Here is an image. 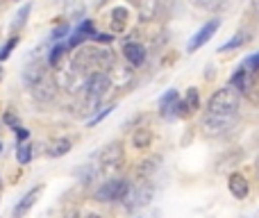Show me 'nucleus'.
I'll list each match as a JSON object with an SVG mask.
<instances>
[{"label": "nucleus", "mask_w": 259, "mask_h": 218, "mask_svg": "<svg viewBox=\"0 0 259 218\" xmlns=\"http://www.w3.org/2000/svg\"><path fill=\"white\" fill-rule=\"evenodd\" d=\"M27 134H30V132H27V129H25V127H18V129H16V137H18V143H23V141H25V139H27Z\"/></svg>", "instance_id": "nucleus-33"}, {"label": "nucleus", "mask_w": 259, "mask_h": 218, "mask_svg": "<svg viewBox=\"0 0 259 218\" xmlns=\"http://www.w3.org/2000/svg\"><path fill=\"white\" fill-rule=\"evenodd\" d=\"M221 27V18H211V21H207L205 25L200 27V30L196 32V34L191 36V41H189V46H187V50L189 53H196L198 48H202V46L207 43V41L211 39V36L216 34V30Z\"/></svg>", "instance_id": "nucleus-7"}, {"label": "nucleus", "mask_w": 259, "mask_h": 218, "mask_svg": "<svg viewBox=\"0 0 259 218\" xmlns=\"http://www.w3.org/2000/svg\"><path fill=\"white\" fill-rule=\"evenodd\" d=\"M44 189H46L44 184H36L34 189H30V191H27L25 196H23L21 200L16 202V205H14L12 216H14V218H23V216H25L27 211H30L32 207L36 205V200H39V198H41V193H44Z\"/></svg>", "instance_id": "nucleus-9"}, {"label": "nucleus", "mask_w": 259, "mask_h": 218, "mask_svg": "<svg viewBox=\"0 0 259 218\" xmlns=\"http://www.w3.org/2000/svg\"><path fill=\"white\" fill-rule=\"evenodd\" d=\"M91 39H94V41H98V43H112V39H114V36H112V34H100V32H96V34L91 36Z\"/></svg>", "instance_id": "nucleus-32"}, {"label": "nucleus", "mask_w": 259, "mask_h": 218, "mask_svg": "<svg viewBox=\"0 0 259 218\" xmlns=\"http://www.w3.org/2000/svg\"><path fill=\"white\" fill-rule=\"evenodd\" d=\"M32 152H34L32 143H27V141L18 143V146H16V161H18L21 166L30 164V161H32Z\"/></svg>", "instance_id": "nucleus-23"}, {"label": "nucleus", "mask_w": 259, "mask_h": 218, "mask_svg": "<svg viewBox=\"0 0 259 218\" xmlns=\"http://www.w3.org/2000/svg\"><path fill=\"white\" fill-rule=\"evenodd\" d=\"M64 53H66V43H55L53 48L48 50V55H46V59H48V66L57 68L59 64L64 62Z\"/></svg>", "instance_id": "nucleus-21"}, {"label": "nucleus", "mask_w": 259, "mask_h": 218, "mask_svg": "<svg viewBox=\"0 0 259 218\" xmlns=\"http://www.w3.org/2000/svg\"><path fill=\"white\" fill-rule=\"evenodd\" d=\"M239 91L234 86H221L219 91H214V96L207 103V114L214 116H237L239 114Z\"/></svg>", "instance_id": "nucleus-2"}, {"label": "nucleus", "mask_w": 259, "mask_h": 218, "mask_svg": "<svg viewBox=\"0 0 259 218\" xmlns=\"http://www.w3.org/2000/svg\"><path fill=\"white\" fill-rule=\"evenodd\" d=\"M0 152H3V141H0Z\"/></svg>", "instance_id": "nucleus-39"}, {"label": "nucleus", "mask_w": 259, "mask_h": 218, "mask_svg": "<svg viewBox=\"0 0 259 218\" xmlns=\"http://www.w3.org/2000/svg\"><path fill=\"white\" fill-rule=\"evenodd\" d=\"M18 41H21V39H18L16 34H14V36H9V39L5 41V46H3V48H0V62H5V59H9V55H12V50L18 46Z\"/></svg>", "instance_id": "nucleus-27"}, {"label": "nucleus", "mask_w": 259, "mask_h": 218, "mask_svg": "<svg viewBox=\"0 0 259 218\" xmlns=\"http://www.w3.org/2000/svg\"><path fill=\"white\" fill-rule=\"evenodd\" d=\"M130 191H132V184L125 178H114V180H107L105 184H100L96 189L94 198L98 202H125Z\"/></svg>", "instance_id": "nucleus-3"}, {"label": "nucleus", "mask_w": 259, "mask_h": 218, "mask_svg": "<svg viewBox=\"0 0 259 218\" xmlns=\"http://www.w3.org/2000/svg\"><path fill=\"white\" fill-rule=\"evenodd\" d=\"M250 82H252V71L248 66H241L232 75V80H230V86H234L237 91H248V89H250Z\"/></svg>", "instance_id": "nucleus-17"}, {"label": "nucleus", "mask_w": 259, "mask_h": 218, "mask_svg": "<svg viewBox=\"0 0 259 218\" xmlns=\"http://www.w3.org/2000/svg\"><path fill=\"white\" fill-rule=\"evenodd\" d=\"M152 198V184L150 182H139L137 187H132L130 196L125 198L127 200V209H137V207L148 205Z\"/></svg>", "instance_id": "nucleus-10"}, {"label": "nucleus", "mask_w": 259, "mask_h": 218, "mask_svg": "<svg viewBox=\"0 0 259 218\" xmlns=\"http://www.w3.org/2000/svg\"><path fill=\"white\" fill-rule=\"evenodd\" d=\"M248 41H250V34L248 32H237V34L232 36V39L228 41V43H223L221 46V53H228V50H237V48H241V46H246Z\"/></svg>", "instance_id": "nucleus-22"}, {"label": "nucleus", "mask_w": 259, "mask_h": 218, "mask_svg": "<svg viewBox=\"0 0 259 218\" xmlns=\"http://www.w3.org/2000/svg\"><path fill=\"white\" fill-rule=\"evenodd\" d=\"M66 218H80V216H77V211H75V209H71V211L66 214Z\"/></svg>", "instance_id": "nucleus-35"}, {"label": "nucleus", "mask_w": 259, "mask_h": 218, "mask_svg": "<svg viewBox=\"0 0 259 218\" xmlns=\"http://www.w3.org/2000/svg\"><path fill=\"white\" fill-rule=\"evenodd\" d=\"M109 80H112V86L114 89H127L130 84L134 82V68L132 66H125V64H114L109 68Z\"/></svg>", "instance_id": "nucleus-8"}, {"label": "nucleus", "mask_w": 259, "mask_h": 218, "mask_svg": "<svg viewBox=\"0 0 259 218\" xmlns=\"http://www.w3.org/2000/svg\"><path fill=\"white\" fill-rule=\"evenodd\" d=\"M130 3H132V5H137V3H139V0H130Z\"/></svg>", "instance_id": "nucleus-36"}, {"label": "nucleus", "mask_w": 259, "mask_h": 218, "mask_svg": "<svg viewBox=\"0 0 259 218\" xmlns=\"http://www.w3.org/2000/svg\"><path fill=\"white\" fill-rule=\"evenodd\" d=\"M228 189H230V193H232L237 200H243V198H248V193H250V184H248V180L243 178L241 173H232V175H230Z\"/></svg>", "instance_id": "nucleus-13"}, {"label": "nucleus", "mask_w": 259, "mask_h": 218, "mask_svg": "<svg viewBox=\"0 0 259 218\" xmlns=\"http://www.w3.org/2000/svg\"><path fill=\"white\" fill-rule=\"evenodd\" d=\"M127 23H130V12H127V7H123V5L114 7L112 14H109V27H112V32H125Z\"/></svg>", "instance_id": "nucleus-15"}, {"label": "nucleus", "mask_w": 259, "mask_h": 218, "mask_svg": "<svg viewBox=\"0 0 259 218\" xmlns=\"http://www.w3.org/2000/svg\"><path fill=\"white\" fill-rule=\"evenodd\" d=\"M66 34H68V25L64 23V25H57L53 32H50V41H53V43H62V39Z\"/></svg>", "instance_id": "nucleus-30"}, {"label": "nucleus", "mask_w": 259, "mask_h": 218, "mask_svg": "<svg viewBox=\"0 0 259 218\" xmlns=\"http://www.w3.org/2000/svg\"><path fill=\"white\" fill-rule=\"evenodd\" d=\"M46 77H48V62L46 59H30V64L23 68V82H25L27 89L36 86Z\"/></svg>", "instance_id": "nucleus-6"}, {"label": "nucleus", "mask_w": 259, "mask_h": 218, "mask_svg": "<svg viewBox=\"0 0 259 218\" xmlns=\"http://www.w3.org/2000/svg\"><path fill=\"white\" fill-rule=\"evenodd\" d=\"M137 7H139V18L143 23L155 21L157 14H159V0H139Z\"/></svg>", "instance_id": "nucleus-16"}, {"label": "nucleus", "mask_w": 259, "mask_h": 218, "mask_svg": "<svg viewBox=\"0 0 259 218\" xmlns=\"http://www.w3.org/2000/svg\"><path fill=\"white\" fill-rule=\"evenodd\" d=\"M0 80H3V68H0Z\"/></svg>", "instance_id": "nucleus-37"}, {"label": "nucleus", "mask_w": 259, "mask_h": 218, "mask_svg": "<svg viewBox=\"0 0 259 218\" xmlns=\"http://www.w3.org/2000/svg\"><path fill=\"white\" fill-rule=\"evenodd\" d=\"M73 150V141L66 137H59V139H53V141L48 143V148H46V155L53 157V159H59V157L68 155V152Z\"/></svg>", "instance_id": "nucleus-14"}, {"label": "nucleus", "mask_w": 259, "mask_h": 218, "mask_svg": "<svg viewBox=\"0 0 259 218\" xmlns=\"http://www.w3.org/2000/svg\"><path fill=\"white\" fill-rule=\"evenodd\" d=\"M125 161V150L121 141H112L98 152V168L100 173H116Z\"/></svg>", "instance_id": "nucleus-4"}, {"label": "nucleus", "mask_w": 259, "mask_h": 218, "mask_svg": "<svg viewBox=\"0 0 259 218\" xmlns=\"http://www.w3.org/2000/svg\"><path fill=\"white\" fill-rule=\"evenodd\" d=\"M5 123H7V125H12V129H14V132H16V129L21 127V123H18V118H16V116H14V114H9V111H7V114H5Z\"/></svg>", "instance_id": "nucleus-31"}, {"label": "nucleus", "mask_w": 259, "mask_h": 218, "mask_svg": "<svg viewBox=\"0 0 259 218\" xmlns=\"http://www.w3.org/2000/svg\"><path fill=\"white\" fill-rule=\"evenodd\" d=\"M184 105H187V109L191 111V114L200 109V94H198L196 86H191V89L187 91V96H184Z\"/></svg>", "instance_id": "nucleus-26"}, {"label": "nucleus", "mask_w": 259, "mask_h": 218, "mask_svg": "<svg viewBox=\"0 0 259 218\" xmlns=\"http://www.w3.org/2000/svg\"><path fill=\"white\" fill-rule=\"evenodd\" d=\"M87 39H89L87 34H82V32H75L73 36H68V41H66V50H75L77 46H82Z\"/></svg>", "instance_id": "nucleus-29"}, {"label": "nucleus", "mask_w": 259, "mask_h": 218, "mask_svg": "<svg viewBox=\"0 0 259 218\" xmlns=\"http://www.w3.org/2000/svg\"><path fill=\"white\" fill-rule=\"evenodd\" d=\"M189 3L198 9H207V12H219V9L228 7V3H223V0H189Z\"/></svg>", "instance_id": "nucleus-25"}, {"label": "nucleus", "mask_w": 259, "mask_h": 218, "mask_svg": "<svg viewBox=\"0 0 259 218\" xmlns=\"http://www.w3.org/2000/svg\"><path fill=\"white\" fill-rule=\"evenodd\" d=\"M30 12H32V3H25L21 9H18L16 18H14V23H12V32H18L23 25H25L27 18H30Z\"/></svg>", "instance_id": "nucleus-24"}, {"label": "nucleus", "mask_w": 259, "mask_h": 218, "mask_svg": "<svg viewBox=\"0 0 259 218\" xmlns=\"http://www.w3.org/2000/svg\"><path fill=\"white\" fill-rule=\"evenodd\" d=\"M112 89L114 86H112V80H109L107 73H103V71L91 73L89 82H87V89H84V94H82V103L89 109V114L98 107V105H103V100L107 98V94Z\"/></svg>", "instance_id": "nucleus-1"}, {"label": "nucleus", "mask_w": 259, "mask_h": 218, "mask_svg": "<svg viewBox=\"0 0 259 218\" xmlns=\"http://www.w3.org/2000/svg\"><path fill=\"white\" fill-rule=\"evenodd\" d=\"M123 55H125V62L132 68L143 66V64H146V59H148L146 46L139 43V41H127V43H123Z\"/></svg>", "instance_id": "nucleus-11"}, {"label": "nucleus", "mask_w": 259, "mask_h": 218, "mask_svg": "<svg viewBox=\"0 0 259 218\" xmlns=\"http://www.w3.org/2000/svg\"><path fill=\"white\" fill-rule=\"evenodd\" d=\"M152 143V132L148 127H139V129H134V134H132V146L134 148H148Z\"/></svg>", "instance_id": "nucleus-20"}, {"label": "nucleus", "mask_w": 259, "mask_h": 218, "mask_svg": "<svg viewBox=\"0 0 259 218\" xmlns=\"http://www.w3.org/2000/svg\"><path fill=\"white\" fill-rule=\"evenodd\" d=\"M157 168H159V157H150V159L139 161V166H137V178L141 180V182H148V180L155 175Z\"/></svg>", "instance_id": "nucleus-18"}, {"label": "nucleus", "mask_w": 259, "mask_h": 218, "mask_svg": "<svg viewBox=\"0 0 259 218\" xmlns=\"http://www.w3.org/2000/svg\"><path fill=\"white\" fill-rule=\"evenodd\" d=\"M114 109H116V105H114V103H112V105H107V107H100L98 114H96L94 118H89V127H94V125H98L100 120H103L105 116H109V114H112Z\"/></svg>", "instance_id": "nucleus-28"}, {"label": "nucleus", "mask_w": 259, "mask_h": 218, "mask_svg": "<svg viewBox=\"0 0 259 218\" xmlns=\"http://www.w3.org/2000/svg\"><path fill=\"white\" fill-rule=\"evenodd\" d=\"M178 100H180V96H178V91L175 89H170V91H166L164 96H161V100H159V111H161V116H173V109H175V105H178Z\"/></svg>", "instance_id": "nucleus-19"}, {"label": "nucleus", "mask_w": 259, "mask_h": 218, "mask_svg": "<svg viewBox=\"0 0 259 218\" xmlns=\"http://www.w3.org/2000/svg\"><path fill=\"white\" fill-rule=\"evenodd\" d=\"M237 123V116H214V114H207L202 118V134L205 137H223L232 125Z\"/></svg>", "instance_id": "nucleus-5"}, {"label": "nucleus", "mask_w": 259, "mask_h": 218, "mask_svg": "<svg viewBox=\"0 0 259 218\" xmlns=\"http://www.w3.org/2000/svg\"><path fill=\"white\" fill-rule=\"evenodd\" d=\"M57 84H55V80L53 77H46L44 82H39L36 86H32L30 89V94H32V98L36 100V103H53L55 100V96H57Z\"/></svg>", "instance_id": "nucleus-12"}, {"label": "nucleus", "mask_w": 259, "mask_h": 218, "mask_svg": "<svg viewBox=\"0 0 259 218\" xmlns=\"http://www.w3.org/2000/svg\"><path fill=\"white\" fill-rule=\"evenodd\" d=\"M0 187H3V175H0Z\"/></svg>", "instance_id": "nucleus-38"}, {"label": "nucleus", "mask_w": 259, "mask_h": 218, "mask_svg": "<svg viewBox=\"0 0 259 218\" xmlns=\"http://www.w3.org/2000/svg\"><path fill=\"white\" fill-rule=\"evenodd\" d=\"M82 218H103V216H100V214H96V211H89V214H84Z\"/></svg>", "instance_id": "nucleus-34"}]
</instances>
